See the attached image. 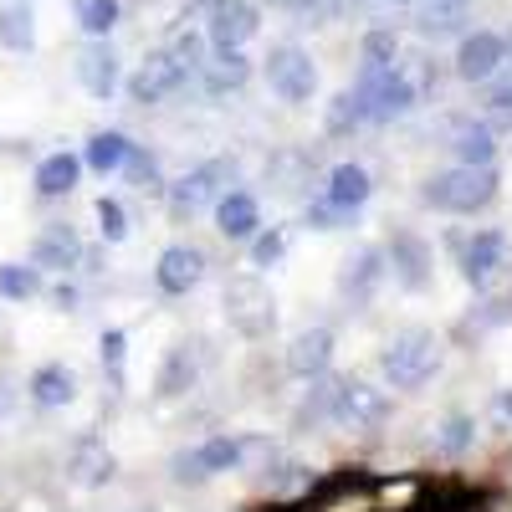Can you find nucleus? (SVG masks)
Here are the masks:
<instances>
[{"label": "nucleus", "mask_w": 512, "mask_h": 512, "mask_svg": "<svg viewBox=\"0 0 512 512\" xmlns=\"http://www.w3.org/2000/svg\"><path fill=\"white\" fill-rule=\"evenodd\" d=\"M205 364H210L205 338H185V344H175V349H169V359H164V369H159V395L164 400L169 395H185L190 384L205 374Z\"/></svg>", "instance_id": "nucleus-16"}, {"label": "nucleus", "mask_w": 512, "mask_h": 512, "mask_svg": "<svg viewBox=\"0 0 512 512\" xmlns=\"http://www.w3.org/2000/svg\"><path fill=\"white\" fill-rule=\"evenodd\" d=\"M11 410V390H6V384H0V415H6Z\"/></svg>", "instance_id": "nucleus-45"}, {"label": "nucleus", "mask_w": 512, "mask_h": 512, "mask_svg": "<svg viewBox=\"0 0 512 512\" xmlns=\"http://www.w3.org/2000/svg\"><path fill=\"white\" fill-rule=\"evenodd\" d=\"M384 277H390V267H384V251L359 246V251L344 256V267H338V292H344L349 303H369Z\"/></svg>", "instance_id": "nucleus-15"}, {"label": "nucleus", "mask_w": 512, "mask_h": 512, "mask_svg": "<svg viewBox=\"0 0 512 512\" xmlns=\"http://www.w3.org/2000/svg\"><path fill=\"white\" fill-rule=\"evenodd\" d=\"M36 292H41V267H21V262L0 267V297L6 303H31Z\"/></svg>", "instance_id": "nucleus-31"}, {"label": "nucleus", "mask_w": 512, "mask_h": 512, "mask_svg": "<svg viewBox=\"0 0 512 512\" xmlns=\"http://www.w3.org/2000/svg\"><path fill=\"white\" fill-rule=\"evenodd\" d=\"M123 359H128V338H123V328H108L103 333V369L113 374V384H123Z\"/></svg>", "instance_id": "nucleus-41"}, {"label": "nucleus", "mask_w": 512, "mask_h": 512, "mask_svg": "<svg viewBox=\"0 0 512 512\" xmlns=\"http://www.w3.org/2000/svg\"><path fill=\"white\" fill-rule=\"evenodd\" d=\"M466 16H472V0H431V6L415 11V31L420 36H466Z\"/></svg>", "instance_id": "nucleus-26"}, {"label": "nucleus", "mask_w": 512, "mask_h": 512, "mask_svg": "<svg viewBox=\"0 0 512 512\" xmlns=\"http://www.w3.org/2000/svg\"><path fill=\"white\" fill-rule=\"evenodd\" d=\"M456 267L472 287H487L507 267V236L502 231H477V236L456 241Z\"/></svg>", "instance_id": "nucleus-12"}, {"label": "nucleus", "mask_w": 512, "mask_h": 512, "mask_svg": "<svg viewBox=\"0 0 512 512\" xmlns=\"http://www.w3.org/2000/svg\"><path fill=\"white\" fill-rule=\"evenodd\" d=\"M77 180H82V159L67 154V149H57V154H47V159L36 164V195H41V200H62V195H72Z\"/></svg>", "instance_id": "nucleus-25"}, {"label": "nucleus", "mask_w": 512, "mask_h": 512, "mask_svg": "<svg viewBox=\"0 0 512 512\" xmlns=\"http://www.w3.org/2000/svg\"><path fill=\"white\" fill-rule=\"evenodd\" d=\"M154 282L169 297L195 292L205 282V251H195V246H164L159 251V267H154Z\"/></svg>", "instance_id": "nucleus-14"}, {"label": "nucleus", "mask_w": 512, "mask_h": 512, "mask_svg": "<svg viewBox=\"0 0 512 512\" xmlns=\"http://www.w3.org/2000/svg\"><path fill=\"white\" fill-rule=\"evenodd\" d=\"M169 52H175V62L195 77L200 67H205V57H210V36H195V31H180L175 36V47H169Z\"/></svg>", "instance_id": "nucleus-37"}, {"label": "nucleus", "mask_w": 512, "mask_h": 512, "mask_svg": "<svg viewBox=\"0 0 512 512\" xmlns=\"http://www.w3.org/2000/svg\"><path fill=\"white\" fill-rule=\"evenodd\" d=\"M123 175L134 180V190H169V185H159V164H154V154H144L139 144L128 149V159H123Z\"/></svg>", "instance_id": "nucleus-35"}, {"label": "nucleus", "mask_w": 512, "mask_h": 512, "mask_svg": "<svg viewBox=\"0 0 512 512\" xmlns=\"http://www.w3.org/2000/svg\"><path fill=\"white\" fill-rule=\"evenodd\" d=\"M185 82H190V72L175 62V52H149V57H144V67H139L134 77H128V98L149 108V103L175 98V93L185 88Z\"/></svg>", "instance_id": "nucleus-10"}, {"label": "nucleus", "mask_w": 512, "mask_h": 512, "mask_svg": "<svg viewBox=\"0 0 512 512\" xmlns=\"http://www.w3.org/2000/svg\"><path fill=\"white\" fill-rule=\"evenodd\" d=\"M226 323L241 338H267L277 328V297L256 272H241L226 282Z\"/></svg>", "instance_id": "nucleus-3"}, {"label": "nucleus", "mask_w": 512, "mask_h": 512, "mask_svg": "<svg viewBox=\"0 0 512 512\" xmlns=\"http://www.w3.org/2000/svg\"><path fill=\"white\" fill-rule=\"evenodd\" d=\"M231 180H236V159H205V164L185 169V175L164 190V195H169V210L185 221V216H195V210L216 205V200L231 190Z\"/></svg>", "instance_id": "nucleus-4"}, {"label": "nucleus", "mask_w": 512, "mask_h": 512, "mask_svg": "<svg viewBox=\"0 0 512 512\" xmlns=\"http://www.w3.org/2000/svg\"><path fill=\"white\" fill-rule=\"evenodd\" d=\"M256 31H262V11L251 0H216L210 6V21H205L210 47H246Z\"/></svg>", "instance_id": "nucleus-13"}, {"label": "nucleus", "mask_w": 512, "mask_h": 512, "mask_svg": "<svg viewBox=\"0 0 512 512\" xmlns=\"http://www.w3.org/2000/svg\"><path fill=\"white\" fill-rule=\"evenodd\" d=\"M354 88H359V98H364V118H369V123H395V118H405V113L415 108V82H410L400 67L369 72V77L354 82Z\"/></svg>", "instance_id": "nucleus-6"}, {"label": "nucleus", "mask_w": 512, "mask_h": 512, "mask_svg": "<svg viewBox=\"0 0 512 512\" xmlns=\"http://www.w3.org/2000/svg\"><path fill=\"white\" fill-rule=\"evenodd\" d=\"M72 16L88 36H108L118 26V0H72Z\"/></svg>", "instance_id": "nucleus-32"}, {"label": "nucleus", "mask_w": 512, "mask_h": 512, "mask_svg": "<svg viewBox=\"0 0 512 512\" xmlns=\"http://www.w3.org/2000/svg\"><path fill=\"white\" fill-rule=\"evenodd\" d=\"M31 400L41 405V410H62V405H72L77 400V374L67 369V364H41L36 374H31Z\"/></svg>", "instance_id": "nucleus-27"}, {"label": "nucleus", "mask_w": 512, "mask_h": 512, "mask_svg": "<svg viewBox=\"0 0 512 512\" xmlns=\"http://www.w3.org/2000/svg\"><path fill=\"white\" fill-rule=\"evenodd\" d=\"M267 82H272V93L282 103H308L318 93V67L303 47L282 41V47H272V57H267Z\"/></svg>", "instance_id": "nucleus-8"}, {"label": "nucleus", "mask_w": 512, "mask_h": 512, "mask_svg": "<svg viewBox=\"0 0 512 512\" xmlns=\"http://www.w3.org/2000/svg\"><path fill=\"white\" fill-rule=\"evenodd\" d=\"M333 420L349 425V431H379V425L390 420V395L374 390V384H359V379H338Z\"/></svg>", "instance_id": "nucleus-9"}, {"label": "nucleus", "mask_w": 512, "mask_h": 512, "mask_svg": "<svg viewBox=\"0 0 512 512\" xmlns=\"http://www.w3.org/2000/svg\"><path fill=\"white\" fill-rule=\"evenodd\" d=\"M251 441L241 436H210L190 451H180L175 461H169V472H175L180 482H205V477H221V472H236V466L246 461Z\"/></svg>", "instance_id": "nucleus-5"}, {"label": "nucleus", "mask_w": 512, "mask_h": 512, "mask_svg": "<svg viewBox=\"0 0 512 512\" xmlns=\"http://www.w3.org/2000/svg\"><path fill=\"white\" fill-rule=\"evenodd\" d=\"M82 262V241H77V231L72 226H47L36 236V246H31V267H41V272H72Z\"/></svg>", "instance_id": "nucleus-20"}, {"label": "nucleus", "mask_w": 512, "mask_h": 512, "mask_svg": "<svg viewBox=\"0 0 512 512\" xmlns=\"http://www.w3.org/2000/svg\"><path fill=\"white\" fill-rule=\"evenodd\" d=\"M497 164H456V169H441V175L425 180L420 200L431 210H446V216H477L497 200Z\"/></svg>", "instance_id": "nucleus-1"}, {"label": "nucleus", "mask_w": 512, "mask_h": 512, "mask_svg": "<svg viewBox=\"0 0 512 512\" xmlns=\"http://www.w3.org/2000/svg\"><path fill=\"white\" fill-rule=\"evenodd\" d=\"M369 195H374V180H369L364 164L349 159V164H333V169H328V180H323V200H328V205L359 216V210L369 205Z\"/></svg>", "instance_id": "nucleus-17"}, {"label": "nucleus", "mask_w": 512, "mask_h": 512, "mask_svg": "<svg viewBox=\"0 0 512 512\" xmlns=\"http://www.w3.org/2000/svg\"><path fill=\"white\" fill-rule=\"evenodd\" d=\"M0 47H6V52H31L36 47V16H31V6H6V11H0Z\"/></svg>", "instance_id": "nucleus-30"}, {"label": "nucleus", "mask_w": 512, "mask_h": 512, "mask_svg": "<svg viewBox=\"0 0 512 512\" xmlns=\"http://www.w3.org/2000/svg\"><path fill=\"white\" fill-rule=\"evenodd\" d=\"M354 216H349V210H338V205H328L323 195L308 205V226H318V231H344Z\"/></svg>", "instance_id": "nucleus-42"}, {"label": "nucleus", "mask_w": 512, "mask_h": 512, "mask_svg": "<svg viewBox=\"0 0 512 512\" xmlns=\"http://www.w3.org/2000/svg\"><path fill=\"white\" fill-rule=\"evenodd\" d=\"M487 123L492 128H512V77L507 82H492V93H487Z\"/></svg>", "instance_id": "nucleus-40"}, {"label": "nucleus", "mask_w": 512, "mask_h": 512, "mask_svg": "<svg viewBox=\"0 0 512 512\" xmlns=\"http://www.w3.org/2000/svg\"><path fill=\"white\" fill-rule=\"evenodd\" d=\"M128 134H118V128H103V134H93L88 139V149H82V164L88 169H98V175H118L123 169V159H128Z\"/></svg>", "instance_id": "nucleus-28"}, {"label": "nucleus", "mask_w": 512, "mask_h": 512, "mask_svg": "<svg viewBox=\"0 0 512 512\" xmlns=\"http://www.w3.org/2000/svg\"><path fill=\"white\" fill-rule=\"evenodd\" d=\"M328 364H333V333L328 328H303L292 338V349H287V369L292 374L318 379V374H328Z\"/></svg>", "instance_id": "nucleus-24"}, {"label": "nucleus", "mask_w": 512, "mask_h": 512, "mask_svg": "<svg viewBox=\"0 0 512 512\" xmlns=\"http://www.w3.org/2000/svg\"><path fill=\"white\" fill-rule=\"evenodd\" d=\"M507 62H512V41H507Z\"/></svg>", "instance_id": "nucleus-47"}, {"label": "nucleus", "mask_w": 512, "mask_h": 512, "mask_svg": "<svg viewBox=\"0 0 512 512\" xmlns=\"http://www.w3.org/2000/svg\"><path fill=\"white\" fill-rule=\"evenodd\" d=\"M446 149H451L461 164H492V159H497L492 123H477V118H451V123H446Z\"/></svg>", "instance_id": "nucleus-19"}, {"label": "nucleus", "mask_w": 512, "mask_h": 512, "mask_svg": "<svg viewBox=\"0 0 512 512\" xmlns=\"http://www.w3.org/2000/svg\"><path fill=\"white\" fill-rule=\"evenodd\" d=\"M67 477L77 487H108L113 482V451L98 441V436H82L67 456Z\"/></svg>", "instance_id": "nucleus-23"}, {"label": "nucleus", "mask_w": 512, "mask_h": 512, "mask_svg": "<svg viewBox=\"0 0 512 512\" xmlns=\"http://www.w3.org/2000/svg\"><path fill=\"white\" fill-rule=\"evenodd\" d=\"M272 11H287V16H297L303 26H323L328 16H338V6L344 0H267Z\"/></svg>", "instance_id": "nucleus-34"}, {"label": "nucleus", "mask_w": 512, "mask_h": 512, "mask_svg": "<svg viewBox=\"0 0 512 512\" xmlns=\"http://www.w3.org/2000/svg\"><path fill=\"white\" fill-rule=\"evenodd\" d=\"M282 251H287V231H282V226H277V231H256V236H251V262H256V267L282 262Z\"/></svg>", "instance_id": "nucleus-39"}, {"label": "nucleus", "mask_w": 512, "mask_h": 512, "mask_svg": "<svg viewBox=\"0 0 512 512\" xmlns=\"http://www.w3.org/2000/svg\"><path fill=\"white\" fill-rule=\"evenodd\" d=\"M492 410H497V420H502V425H512V390H497Z\"/></svg>", "instance_id": "nucleus-44"}, {"label": "nucleus", "mask_w": 512, "mask_h": 512, "mask_svg": "<svg viewBox=\"0 0 512 512\" xmlns=\"http://www.w3.org/2000/svg\"><path fill=\"white\" fill-rule=\"evenodd\" d=\"M77 82L93 98H113V88H118V57H113V47L103 36H93L88 47L77 52Z\"/></svg>", "instance_id": "nucleus-18"}, {"label": "nucleus", "mask_w": 512, "mask_h": 512, "mask_svg": "<svg viewBox=\"0 0 512 512\" xmlns=\"http://www.w3.org/2000/svg\"><path fill=\"white\" fill-rule=\"evenodd\" d=\"M507 62V36L497 31H466L456 47V77L461 82H492Z\"/></svg>", "instance_id": "nucleus-11"}, {"label": "nucleus", "mask_w": 512, "mask_h": 512, "mask_svg": "<svg viewBox=\"0 0 512 512\" xmlns=\"http://www.w3.org/2000/svg\"><path fill=\"white\" fill-rule=\"evenodd\" d=\"M190 6H216V0H190Z\"/></svg>", "instance_id": "nucleus-46"}, {"label": "nucleus", "mask_w": 512, "mask_h": 512, "mask_svg": "<svg viewBox=\"0 0 512 512\" xmlns=\"http://www.w3.org/2000/svg\"><path fill=\"white\" fill-rule=\"evenodd\" d=\"M369 118H364V98H359V88H344L333 103H328V113H323V128L333 139H344V134H354V128H364Z\"/></svg>", "instance_id": "nucleus-29"}, {"label": "nucleus", "mask_w": 512, "mask_h": 512, "mask_svg": "<svg viewBox=\"0 0 512 512\" xmlns=\"http://www.w3.org/2000/svg\"><path fill=\"white\" fill-rule=\"evenodd\" d=\"M384 267L395 272V282L405 292H425L431 277H436V251H431V241L415 236V231H395L390 241H384Z\"/></svg>", "instance_id": "nucleus-7"}, {"label": "nucleus", "mask_w": 512, "mask_h": 512, "mask_svg": "<svg viewBox=\"0 0 512 512\" xmlns=\"http://www.w3.org/2000/svg\"><path fill=\"white\" fill-rule=\"evenodd\" d=\"M98 231H103V241L108 246H118V241H128V210L118 205V200H98Z\"/></svg>", "instance_id": "nucleus-38"}, {"label": "nucleus", "mask_w": 512, "mask_h": 512, "mask_svg": "<svg viewBox=\"0 0 512 512\" xmlns=\"http://www.w3.org/2000/svg\"><path fill=\"white\" fill-rule=\"evenodd\" d=\"M379 369H384V379H390L395 390H420V384L441 369L436 333H431V328H405V333H395L390 349L379 354Z\"/></svg>", "instance_id": "nucleus-2"}, {"label": "nucleus", "mask_w": 512, "mask_h": 512, "mask_svg": "<svg viewBox=\"0 0 512 512\" xmlns=\"http://www.w3.org/2000/svg\"><path fill=\"white\" fill-rule=\"evenodd\" d=\"M195 77H200V88H205L210 98H221V93H236L241 82L251 77V62L241 57V47H216Z\"/></svg>", "instance_id": "nucleus-22"}, {"label": "nucleus", "mask_w": 512, "mask_h": 512, "mask_svg": "<svg viewBox=\"0 0 512 512\" xmlns=\"http://www.w3.org/2000/svg\"><path fill=\"white\" fill-rule=\"evenodd\" d=\"M272 482V492H303V487H313V472L308 466H297V461H287V466H277V477H267Z\"/></svg>", "instance_id": "nucleus-43"}, {"label": "nucleus", "mask_w": 512, "mask_h": 512, "mask_svg": "<svg viewBox=\"0 0 512 512\" xmlns=\"http://www.w3.org/2000/svg\"><path fill=\"white\" fill-rule=\"evenodd\" d=\"M216 226L226 241H251L256 231H262V205H256V195L246 190H226L216 200Z\"/></svg>", "instance_id": "nucleus-21"}, {"label": "nucleus", "mask_w": 512, "mask_h": 512, "mask_svg": "<svg viewBox=\"0 0 512 512\" xmlns=\"http://www.w3.org/2000/svg\"><path fill=\"white\" fill-rule=\"evenodd\" d=\"M395 57H400V47H395V36H390V31H369V36H364V52H359V62H364V67H359V77L400 67Z\"/></svg>", "instance_id": "nucleus-33"}, {"label": "nucleus", "mask_w": 512, "mask_h": 512, "mask_svg": "<svg viewBox=\"0 0 512 512\" xmlns=\"http://www.w3.org/2000/svg\"><path fill=\"white\" fill-rule=\"evenodd\" d=\"M472 441H477V420H472V415H451V420L441 425V436H436V451L456 456V451H466Z\"/></svg>", "instance_id": "nucleus-36"}]
</instances>
